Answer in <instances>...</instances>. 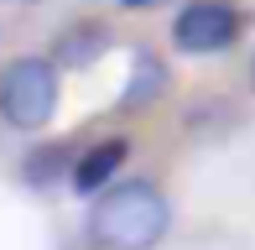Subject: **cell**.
Segmentation results:
<instances>
[{"mask_svg":"<svg viewBox=\"0 0 255 250\" xmlns=\"http://www.w3.org/2000/svg\"><path fill=\"white\" fill-rule=\"evenodd\" d=\"M167 230H172V203L146 177L110 183L94 193V209H89V245L94 250H156Z\"/></svg>","mask_w":255,"mask_h":250,"instance_id":"cell-1","label":"cell"},{"mask_svg":"<svg viewBox=\"0 0 255 250\" xmlns=\"http://www.w3.org/2000/svg\"><path fill=\"white\" fill-rule=\"evenodd\" d=\"M52 115H57V63L31 58V52L5 63V73H0V120L10 130L37 135Z\"/></svg>","mask_w":255,"mask_h":250,"instance_id":"cell-2","label":"cell"},{"mask_svg":"<svg viewBox=\"0 0 255 250\" xmlns=\"http://www.w3.org/2000/svg\"><path fill=\"white\" fill-rule=\"evenodd\" d=\"M240 37V10L229 5V0H193V5L177 10V21H172V42H177L182 52H224L229 42Z\"/></svg>","mask_w":255,"mask_h":250,"instance_id":"cell-3","label":"cell"},{"mask_svg":"<svg viewBox=\"0 0 255 250\" xmlns=\"http://www.w3.org/2000/svg\"><path fill=\"white\" fill-rule=\"evenodd\" d=\"M104 47H110V26H99V21H73V26L57 31L52 58L63 68H89L94 58H104Z\"/></svg>","mask_w":255,"mask_h":250,"instance_id":"cell-4","label":"cell"},{"mask_svg":"<svg viewBox=\"0 0 255 250\" xmlns=\"http://www.w3.org/2000/svg\"><path fill=\"white\" fill-rule=\"evenodd\" d=\"M125 151H130V146H125L120 135H115V141L89 146V151L73 162V188H78V193H99V188H110V183H115V167L125 162Z\"/></svg>","mask_w":255,"mask_h":250,"instance_id":"cell-5","label":"cell"},{"mask_svg":"<svg viewBox=\"0 0 255 250\" xmlns=\"http://www.w3.org/2000/svg\"><path fill=\"white\" fill-rule=\"evenodd\" d=\"M161 89H167V68H161L151 52H141L135 58V73H130V89H125V105H146V99H156Z\"/></svg>","mask_w":255,"mask_h":250,"instance_id":"cell-6","label":"cell"},{"mask_svg":"<svg viewBox=\"0 0 255 250\" xmlns=\"http://www.w3.org/2000/svg\"><path fill=\"white\" fill-rule=\"evenodd\" d=\"M63 167H68V177H73V151H68L63 141L57 146H42V151H31L26 156V183H57V177H63Z\"/></svg>","mask_w":255,"mask_h":250,"instance_id":"cell-7","label":"cell"},{"mask_svg":"<svg viewBox=\"0 0 255 250\" xmlns=\"http://www.w3.org/2000/svg\"><path fill=\"white\" fill-rule=\"evenodd\" d=\"M125 10H146V5H161V0H120Z\"/></svg>","mask_w":255,"mask_h":250,"instance_id":"cell-8","label":"cell"},{"mask_svg":"<svg viewBox=\"0 0 255 250\" xmlns=\"http://www.w3.org/2000/svg\"><path fill=\"white\" fill-rule=\"evenodd\" d=\"M5 5H31V0H5Z\"/></svg>","mask_w":255,"mask_h":250,"instance_id":"cell-9","label":"cell"},{"mask_svg":"<svg viewBox=\"0 0 255 250\" xmlns=\"http://www.w3.org/2000/svg\"><path fill=\"white\" fill-rule=\"evenodd\" d=\"M250 84H255V63H250Z\"/></svg>","mask_w":255,"mask_h":250,"instance_id":"cell-10","label":"cell"}]
</instances>
